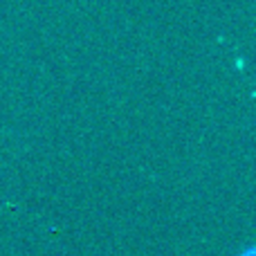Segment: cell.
Listing matches in <instances>:
<instances>
[{
  "label": "cell",
  "mask_w": 256,
  "mask_h": 256,
  "mask_svg": "<svg viewBox=\"0 0 256 256\" xmlns=\"http://www.w3.org/2000/svg\"><path fill=\"white\" fill-rule=\"evenodd\" d=\"M256 252H254V248H248V252H245V254H240V256H254Z\"/></svg>",
  "instance_id": "1"
}]
</instances>
